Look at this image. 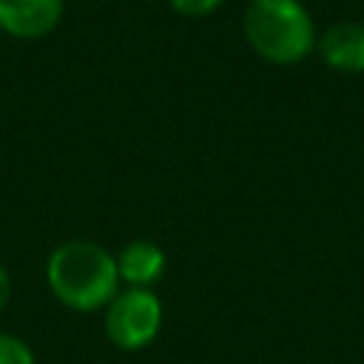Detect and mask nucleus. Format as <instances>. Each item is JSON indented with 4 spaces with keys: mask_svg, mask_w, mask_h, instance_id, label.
Segmentation results:
<instances>
[{
    "mask_svg": "<svg viewBox=\"0 0 364 364\" xmlns=\"http://www.w3.org/2000/svg\"><path fill=\"white\" fill-rule=\"evenodd\" d=\"M46 282L54 299L68 310H105L119 290L117 259L100 242L68 239L51 250L46 262Z\"/></svg>",
    "mask_w": 364,
    "mask_h": 364,
    "instance_id": "1",
    "label": "nucleus"
},
{
    "mask_svg": "<svg viewBox=\"0 0 364 364\" xmlns=\"http://www.w3.org/2000/svg\"><path fill=\"white\" fill-rule=\"evenodd\" d=\"M242 34L256 57L270 65H296L316 51V23L301 0H250Z\"/></svg>",
    "mask_w": 364,
    "mask_h": 364,
    "instance_id": "2",
    "label": "nucleus"
},
{
    "mask_svg": "<svg viewBox=\"0 0 364 364\" xmlns=\"http://www.w3.org/2000/svg\"><path fill=\"white\" fill-rule=\"evenodd\" d=\"M162 330V299L151 287H122L105 304V336L114 347L136 353Z\"/></svg>",
    "mask_w": 364,
    "mask_h": 364,
    "instance_id": "3",
    "label": "nucleus"
},
{
    "mask_svg": "<svg viewBox=\"0 0 364 364\" xmlns=\"http://www.w3.org/2000/svg\"><path fill=\"white\" fill-rule=\"evenodd\" d=\"M65 0H0V31L14 40H40L63 20Z\"/></svg>",
    "mask_w": 364,
    "mask_h": 364,
    "instance_id": "4",
    "label": "nucleus"
},
{
    "mask_svg": "<svg viewBox=\"0 0 364 364\" xmlns=\"http://www.w3.org/2000/svg\"><path fill=\"white\" fill-rule=\"evenodd\" d=\"M316 51L338 74H364V23L341 20L327 26L316 40Z\"/></svg>",
    "mask_w": 364,
    "mask_h": 364,
    "instance_id": "5",
    "label": "nucleus"
},
{
    "mask_svg": "<svg viewBox=\"0 0 364 364\" xmlns=\"http://www.w3.org/2000/svg\"><path fill=\"white\" fill-rule=\"evenodd\" d=\"M117 259V273H119V284L125 287H151L165 276L168 267V256L165 250L151 242V239H131L128 245L119 247Z\"/></svg>",
    "mask_w": 364,
    "mask_h": 364,
    "instance_id": "6",
    "label": "nucleus"
},
{
    "mask_svg": "<svg viewBox=\"0 0 364 364\" xmlns=\"http://www.w3.org/2000/svg\"><path fill=\"white\" fill-rule=\"evenodd\" d=\"M0 364H34V353L20 336L0 333Z\"/></svg>",
    "mask_w": 364,
    "mask_h": 364,
    "instance_id": "7",
    "label": "nucleus"
},
{
    "mask_svg": "<svg viewBox=\"0 0 364 364\" xmlns=\"http://www.w3.org/2000/svg\"><path fill=\"white\" fill-rule=\"evenodd\" d=\"M168 3L182 17H208V14L219 11L228 0H168Z\"/></svg>",
    "mask_w": 364,
    "mask_h": 364,
    "instance_id": "8",
    "label": "nucleus"
},
{
    "mask_svg": "<svg viewBox=\"0 0 364 364\" xmlns=\"http://www.w3.org/2000/svg\"><path fill=\"white\" fill-rule=\"evenodd\" d=\"M9 299H11V276H9V270L0 264V310L9 304Z\"/></svg>",
    "mask_w": 364,
    "mask_h": 364,
    "instance_id": "9",
    "label": "nucleus"
}]
</instances>
